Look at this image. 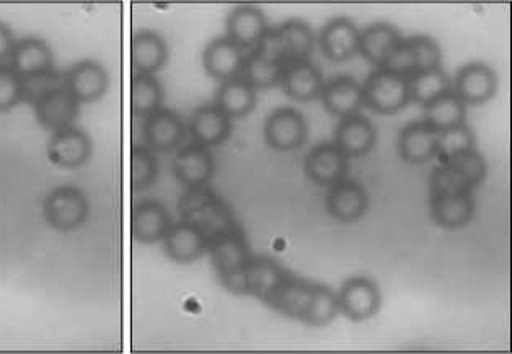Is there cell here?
<instances>
[{"label":"cell","mask_w":512,"mask_h":354,"mask_svg":"<svg viewBox=\"0 0 512 354\" xmlns=\"http://www.w3.org/2000/svg\"><path fill=\"white\" fill-rule=\"evenodd\" d=\"M172 227V217L159 201L146 200L137 204L133 211V237L144 245L159 244Z\"/></svg>","instance_id":"22"},{"label":"cell","mask_w":512,"mask_h":354,"mask_svg":"<svg viewBox=\"0 0 512 354\" xmlns=\"http://www.w3.org/2000/svg\"><path fill=\"white\" fill-rule=\"evenodd\" d=\"M92 155V141L82 129L71 126L53 133L49 139L48 159L58 169L76 170L87 164Z\"/></svg>","instance_id":"9"},{"label":"cell","mask_w":512,"mask_h":354,"mask_svg":"<svg viewBox=\"0 0 512 354\" xmlns=\"http://www.w3.org/2000/svg\"><path fill=\"white\" fill-rule=\"evenodd\" d=\"M423 110L424 123L437 134L462 126L467 120V105L455 95L454 90L428 103Z\"/></svg>","instance_id":"33"},{"label":"cell","mask_w":512,"mask_h":354,"mask_svg":"<svg viewBox=\"0 0 512 354\" xmlns=\"http://www.w3.org/2000/svg\"><path fill=\"white\" fill-rule=\"evenodd\" d=\"M217 278L243 270L252 260L247 239L237 224L224 227L208 237V250Z\"/></svg>","instance_id":"3"},{"label":"cell","mask_w":512,"mask_h":354,"mask_svg":"<svg viewBox=\"0 0 512 354\" xmlns=\"http://www.w3.org/2000/svg\"><path fill=\"white\" fill-rule=\"evenodd\" d=\"M323 107L336 118L356 115L364 107L362 103V89L358 80L349 76L333 77L323 85L322 93Z\"/></svg>","instance_id":"27"},{"label":"cell","mask_w":512,"mask_h":354,"mask_svg":"<svg viewBox=\"0 0 512 354\" xmlns=\"http://www.w3.org/2000/svg\"><path fill=\"white\" fill-rule=\"evenodd\" d=\"M338 312L340 309L335 291L325 284H315L312 302L302 322L310 327H327L335 320Z\"/></svg>","instance_id":"38"},{"label":"cell","mask_w":512,"mask_h":354,"mask_svg":"<svg viewBox=\"0 0 512 354\" xmlns=\"http://www.w3.org/2000/svg\"><path fill=\"white\" fill-rule=\"evenodd\" d=\"M43 216L56 231H76L89 217V201L76 186H59L46 196Z\"/></svg>","instance_id":"2"},{"label":"cell","mask_w":512,"mask_h":354,"mask_svg":"<svg viewBox=\"0 0 512 354\" xmlns=\"http://www.w3.org/2000/svg\"><path fill=\"white\" fill-rule=\"evenodd\" d=\"M12 69L23 80L40 79L48 76L54 66L53 51L48 43L38 38L18 41L12 53Z\"/></svg>","instance_id":"24"},{"label":"cell","mask_w":512,"mask_h":354,"mask_svg":"<svg viewBox=\"0 0 512 354\" xmlns=\"http://www.w3.org/2000/svg\"><path fill=\"white\" fill-rule=\"evenodd\" d=\"M477 149V139L467 123L437 134L436 157L441 164L454 159L455 155Z\"/></svg>","instance_id":"37"},{"label":"cell","mask_w":512,"mask_h":354,"mask_svg":"<svg viewBox=\"0 0 512 354\" xmlns=\"http://www.w3.org/2000/svg\"><path fill=\"white\" fill-rule=\"evenodd\" d=\"M498 77L485 62H470L460 69L455 79V95L465 105H483L495 97Z\"/></svg>","instance_id":"13"},{"label":"cell","mask_w":512,"mask_h":354,"mask_svg":"<svg viewBox=\"0 0 512 354\" xmlns=\"http://www.w3.org/2000/svg\"><path fill=\"white\" fill-rule=\"evenodd\" d=\"M266 144L278 152L296 151L307 139V121L301 111L294 108L283 107L271 111L266 118L265 129Z\"/></svg>","instance_id":"6"},{"label":"cell","mask_w":512,"mask_h":354,"mask_svg":"<svg viewBox=\"0 0 512 354\" xmlns=\"http://www.w3.org/2000/svg\"><path fill=\"white\" fill-rule=\"evenodd\" d=\"M374 124L367 116L356 113L340 120L335 131V144L348 159L364 157L376 146Z\"/></svg>","instance_id":"17"},{"label":"cell","mask_w":512,"mask_h":354,"mask_svg":"<svg viewBox=\"0 0 512 354\" xmlns=\"http://www.w3.org/2000/svg\"><path fill=\"white\" fill-rule=\"evenodd\" d=\"M359 33L351 18H332L318 35V48L330 61H349L359 53Z\"/></svg>","instance_id":"10"},{"label":"cell","mask_w":512,"mask_h":354,"mask_svg":"<svg viewBox=\"0 0 512 354\" xmlns=\"http://www.w3.org/2000/svg\"><path fill=\"white\" fill-rule=\"evenodd\" d=\"M348 160L333 142H323L305 157L304 172L310 182L330 188L346 178Z\"/></svg>","instance_id":"12"},{"label":"cell","mask_w":512,"mask_h":354,"mask_svg":"<svg viewBox=\"0 0 512 354\" xmlns=\"http://www.w3.org/2000/svg\"><path fill=\"white\" fill-rule=\"evenodd\" d=\"M180 209L185 217L183 221L193 222L199 229H203L208 237L224 227L235 224L229 219V209L221 201H217L216 196L206 190V186L191 188L181 200Z\"/></svg>","instance_id":"4"},{"label":"cell","mask_w":512,"mask_h":354,"mask_svg":"<svg viewBox=\"0 0 512 354\" xmlns=\"http://www.w3.org/2000/svg\"><path fill=\"white\" fill-rule=\"evenodd\" d=\"M336 297L341 314L356 324L372 319L382 304L379 286L364 276L348 279Z\"/></svg>","instance_id":"5"},{"label":"cell","mask_w":512,"mask_h":354,"mask_svg":"<svg viewBox=\"0 0 512 354\" xmlns=\"http://www.w3.org/2000/svg\"><path fill=\"white\" fill-rule=\"evenodd\" d=\"M142 138L152 152L177 151L186 138V124L181 116L168 108H159L152 115L144 118Z\"/></svg>","instance_id":"8"},{"label":"cell","mask_w":512,"mask_h":354,"mask_svg":"<svg viewBox=\"0 0 512 354\" xmlns=\"http://www.w3.org/2000/svg\"><path fill=\"white\" fill-rule=\"evenodd\" d=\"M410 85L411 102L426 107L428 103L441 97L444 93L451 92V79L442 67L433 71L416 72L408 79Z\"/></svg>","instance_id":"36"},{"label":"cell","mask_w":512,"mask_h":354,"mask_svg":"<svg viewBox=\"0 0 512 354\" xmlns=\"http://www.w3.org/2000/svg\"><path fill=\"white\" fill-rule=\"evenodd\" d=\"M384 69L395 72L398 76L407 77V79L416 74L415 58H413V53H411L407 41L403 40L402 45L398 46L397 51L393 53L390 61L385 64Z\"/></svg>","instance_id":"44"},{"label":"cell","mask_w":512,"mask_h":354,"mask_svg":"<svg viewBox=\"0 0 512 354\" xmlns=\"http://www.w3.org/2000/svg\"><path fill=\"white\" fill-rule=\"evenodd\" d=\"M79 110L80 103L64 85L46 89L35 102L36 120L51 133L74 126Z\"/></svg>","instance_id":"7"},{"label":"cell","mask_w":512,"mask_h":354,"mask_svg":"<svg viewBox=\"0 0 512 354\" xmlns=\"http://www.w3.org/2000/svg\"><path fill=\"white\" fill-rule=\"evenodd\" d=\"M444 164L452 165V167L459 170L467 178V182L470 183L473 190L482 185L485 182L486 175H488V165H486L483 155L477 149L455 155L454 159L444 162Z\"/></svg>","instance_id":"42"},{"label":"cell","mask_w":512,"mask_h":354,"mask_svg":"<svg viewBox=\"0 0 512 354\" xmlns=\"http://www.w3.org/2000/svg\"><path fill=\"white\" fill-rule=\"evenodd\" d=\"M162 244L172 262L188 265L203 257L208 250V235L193 222L180 221L168 229Z\"/></svg>","instance_id":"15"},{"label":"cell","mask_w":512,"mask_h":354,"mask_svg":"<svg viewBox=\"0 0 512 354\" xmlns=\"http://www.w3.org/2000/svg\"><path fill=\"white\" fill-rule=\"evenodd\" d=\"M214 170H216L214 155L211 154L208 147L199 146L196 142L180 149L173 160L175 177L188 190L208 185L214 175Z\"/></svg>","instance_id":"14"},{"label":"cell","mask_w":512,"mask_h":354,"mask_svg":"<svg viewBox=\"0 0 512 354\" xmlns=\"http://www.w3.org/2000/svg\"><path fill=\"white\" fill-rule=\"evenodd\" d=\"M323 85L325 82H323L322 71L310 59L291 62L284 67L281 87L287 97L296 102L307 103L317 100L322 93Z\"/></svg>","instance_id":"21"},{"label":"cell","mask_w":512,"mask_h":354,"mask_svg":"<svg viewBox=\"0 0 512 354\" xmlns=\"http://www.w3.org/2000/svg\"><path fill=\"white\" fill-rule=\"evenodd\" d=\"M284 64L261 56L258 51H248L243 59L240 79L247 82L253 90H271L281 85Z\"/></svg>","instance_id":"34"},{"label":"cell","mask_w":512,"mask_h":354,"mask_svg":"<svg viewBox=\"0 0 512 354\" xmlns=\"http://www.w3.org/2000/svg\"><path fill=\"white\" fill-rule=\"evenodd\" d=\"M227 38L239 46L243 53L253 51L260 45L268 27L266 15L256 5L243 4L234 7L227 17Z\"/></svg>","instance_id":"11"},{"label":"cell","mask_w":512,"mask_h":354,"mask_svg":"<svg viewBox=\"0 0 512 354\" xmlns=\"http://www.w3.org/2000/svg\"><path fill=\"white\" fill-rule=\"evenodd\" d=\"M25 80L10 66L0 64V113L12 110L22 102Z\"/></svg>","instance_id":"43"},{"label":"cell","mask_w":512,"mask_h":354,"mask_svg":"<svg viewBox=\"0 0 512 354\" xmlns=\"http://www.w3.org/2000/svg\"><path fill=\"white\" fill-rule=\"evenodd\" d=\"M314 286L315 283H310L307 279L287 273L283 284L279 286L270 301L266 302V306H270L279 314L302 322L312 302Z\"/></svg>","instance_id":"25"},{"label":"cell","mask_w":512,"mask_h":354,"mask_svg":"<svg viewBox=\"0 0 512 354\" xmlns=\"http://www.w3.org/2000/svg\"><path fill=\"white\" fill-rule=\"evenodd\" d=\"M403 38L390 23H374L359 33V54L377 69H384Z\"/></svg>","instance_id":"20"},{"label":"cell","mask_w":512,"mask_h":354,"mask_svg":"<svg viewBox=\"0 0 512 354\" xmlns=\"http://www.w3.org/2000/svg\"><path fill=\"white\" fill-rule=\"evenodd\" d=\"M405 41L410 46L413 58H415L416 72L433 71V69L441 67V48L433 38L426 35H416Z\"/></svg>","instance_id":"41"},{"label":"cell","mask_w":512,"mask_h":354,"mask_svg":"<svg viewBox=\"0 0 512 354\" xmlns=\"http://www.w3.org/2000/svg\"><path fill=\"white\" fill-rule=\"evenodd\" d=\"M64 87L79 103L98 102L110 87V77L97 61H80L67 72Z\"/></svg>","instance_id":"18"},{"label":"cell","mask_w":512,"mask_h":354,"mask_svg":"<svg viewBox=\"0 0 512 354\" xmlns=\"http://www.w3.org/2000/svg\"><path fill=\"white\" fill-rule=\"evenodd\" d=\"M436 144L437 133L424 121H413L398 134L397 151L408 164H426L436 157Z\"/></svg>","instance_id":"29"},{"label":"cell","mask_w":512,"mask_h":354,"mask_svg":"<svg viewBox=\"0 0 512 354\" xmlns=\"http://www.w3.org/2000/svg\"><path fill=\"white\" fill-rule=\"evenodd\" d=\"M362 103L379 115H395L411 102L407 77L377 69L361 85Z\"/></svg>","instance_id":"1"},{"label":"cell","mask_w":512,"mask_h":354,"mask_svg":"<svg viewBox=\"0 0 512 354\" xmlns=\"http://www.w3.org/2000/svg\"><path fill=\"white\" fill-rule=\"evenodd\" d=\"M276 31H278L287 64L307 61L314 54L317 36L310 28L309 23L304 22L301 18L286 20L276 28Z\"/></svg>","instance_id":"31"},{"label":"cell","mask_w":512,"mask_h":354,"mask_svg":"<svg viewBox=\"0 0 512 354\" xmlns=\"http://www.w3.org/2000/svg\"><path fill=\"white\" fill-rule=\"evenodd\" d=\"M15 41L14 33L5 23L0 22V64H4L7 59L12 58L14 53Z\"/></svg>","instance_id":"45"},{"label":"cell","mask_w":512,"mask_h":354,"mask_svg":"<svg viewBox=\"0 0 512 354\" xmlns=\"http://www.w3.org/2000/svg\"><path fill=\"white\" fill-rule=\"evenodd\" d=\"M245 53L227 36L212 40L203 53L204 71L217 82L237 79L242 71Z\"/></svg>","instance_id":"23"},{"label":"cell","mask_w":512,"mask_h":354,"mask_svg":"<svg viewBox=\"0 0 512 354\" xmlns=\"http://www.w3.org/2000/svg\"><path fill=\"white\" fill-rule=\"evenodd\" d=\"M164 87L155 76L136 74L131 82V111L136 118H147L162 108Z\"/></svg>","instance_id":"35"},{"label":"cell","mask_w":512,"mask_h":354,"mask_svg":"<svg viewBox=\"0 0 512 354\" xmlns=\"http://www.w3.org/2000/svg\"><path fill=\"white\" fill-rule=\"evenodd\" d=\"M431 195L454 196L472 193L473 188L459 170L449 164H439L429 173Z\"/></svg>","instance_id":"40"},{"label":"cell","mask_w":512,"mask_h":354,"mask_svg":"<svg viewBox=\"0 0 512 354\" xmlns=\"http://www.w3.org/2000/svg\"><path fill=\"white\" fill-rule=\"evenodd\" d=\"M129 177H131V188L136 191L146 190L154 185L159 177V160L149 147H133Z\"/></svg>","instance_id":"39"},{"label":"cell","mask_w":512,"mask_h":354,"mask_svg":"<svg viewBox=\"0 0 512 354\" xmlns=\"http://www.w3.org/2000/svg\"><path fill=\"white\" fill-rule=\"evenodd\" d=\"M429 211L437 226L455 231L472 221L475 216V200L472 193L454 196L431 195Z\"/></svg>","instance_id":"30"},{"label":"cell","mask_w":512,"mask_h":354,"mask_svg":"<svg viewBox=\"0 0 512 354\" xmlns=\"http://www.w3.org/2000/svg\"><path fill=\"white\" fill-rule=\"evenodd\" d=\"M289 271L270 257H252L243 268V296H252L261 302L270 301L283 284Z\"/></svg>","instance_id":"16"},{"label":"cell","mask_w":512,"mask_h":354,"mask_svg":"<svg viewBox=\"0 0 512 354\" xmlns=\"http://www.w3.org/2000/svg\"><path fill=\"white\" fill-rule=\"evenodd\" d=\"M188 133L199 146L217 147L226 142L232 134V120L216 105H204L191 116Z\"/></svg>","instance_id":"26"},{"label":"cell","mask_w":512,"mask_h":354,"mask_svg":"<svg viewBox=\"0 0 512 354\" xmlns=\"http://www.w3.org/2000/svg\"><path fill=\"white\" fill-rule=\"evenodd\" d=\"M168 59V48L157 31H137L131 41V64L136 74L155 76L164 69Z\"/></svg>","instance_id":"28"},{"label":"cell","mask_w":512,"mask_h":354,"mask_svg":"<svg viewBox=\"0 0 512 354\" xmlns=\"http://www.w3.org/2000/svg\"><path fill=\"white\" fill-rule=\"evenodd\" d=\"M369 208V196L359 183L343 178L330 186L327 211L335 221L351 224L361 219Z\"/></svg>","instance_id":"19"},{"label":"cell","mask_w":512,"mask_h":354,"mask_svg":"<svg viewBox=\"0 0 512 354\" xmlns=\"http://www.w3.org/2000/svg\"><path fill=\"white\" fill-rule=\"evenodd\" d=\"M230 120H240L252 113L256 105V90L240 77L222 82L217 87L214 103Z\"/></svg>","instance_id":"32"}]
</instances>
